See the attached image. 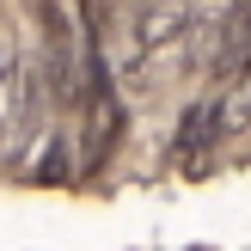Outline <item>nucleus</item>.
Here are the masks:
<instances>
[{"mask_svg": "<svg viewBox=\"0 0 251 251\" xmlns=\"http://www.w3.org/2000/svg\"><path fill=\"white\" fill-rule=\"evenodd\" d=\"M25 123V55L12 49V37H0V153L12 147Z\"/></svg>", "mask_w": 251, "mask_h": 251, "instance_id": "f257e3e1", "label": "nucleus"}]
</instances>
